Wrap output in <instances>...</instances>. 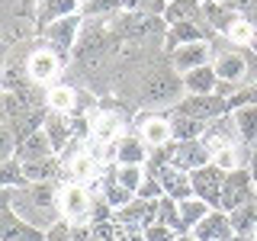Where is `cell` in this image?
<instances>
[{"mask_svg": "<svg viewBox=\"0 0 257 241\" xmlns=\"http://www.w3.org/2000/svg\"><path fill=\"white\" fill-rule=\"evenodd\" d=\"M10 209L39 231H48L58 225L61 215V190H55L52 183H26L20 190H10Z\"/></svg>", "mask_w": 257, "mask_h": 241, "instance_id": "6da1fadb", "label": "cell"}, {"mask_svg": "<svg viewBox=\"0 0 257 241\" xmlns=\"http://www.w3.org/2000/svg\"><path fill=\"white\" fill-rule=\"evenodd\" d=\"M116 52H119V39L112 36L109 29L87 26V29H80V39H77V45H74L71 55H74L80 71H87V74H103Z\"/></svg>", "mask_w": 257, "mask_h": 241, "instance_id": "7a4b0ae2", "label": "cell"}, {"mask_svg": "<svg viewBox=\"0 0 257 241\" xmlns=\"http://www.w3.org/2000/svg\"><path fill=\"white\" fill-rule=\"evenodd\" d=\"M164 26H167L164 16H145V13L119 10L116 16H112L109 32L116 39H132V42H142V39H161Z\"/></svg>", "mask_w": 257, "mask_h": 241, "instance_id": "3957f363", "label": "cell"}, {"mask_svg": "<svg viewBox=\"0 0 257 241\" xmlns=\"http://www.w3.org/2000/svg\"><path fill=\"white\" fill-rule=\"evenodd\" d=\"M183 93V77L177 74L174 68H151L145 74L142 84V100L145 103H177Z\"/></svg>", "mask_w": 257, "mask_h": 241, "instance_id": "277c9868", "label": "cell"}, {"mask_svg": "<svg viewBox=\"0 0 257 241\" xmlns=\"http://www.w3.org/2000/svg\"><path fill=\"white\" fill-rule=\"evenodd\" d=\"M161 151H164V164L177 167V171H187V174L212 164V151H209V145L203 139L199 142H171Z\"/></svg>", "mask_w": 257, "mask_h": 241, "instance_id": "5b68a950", "label": "cell"}, {"mask_svg": "<svg viewBox=\"0 0 257 241\" xmlns=\"http://www.w3.org/2000/svg\"><path fill=\"white\" fill-rule=\"evenodd\" d=\"M254 171L247 167H238V171L225 174V190H222V212H235L241 206H251L254 203Z\"/></svg>", "mask_w": 257, "mask_h": 241, "instance_id": "8992f818", "label": "cell"}, {"mask_svg": "<svg viewBox=\"0 0 257 241\" xmlns=\"http://www.w3.org/2000/svg\"><path fill=\"white\" fill-rule=\"evenodd\" d=\"M190 183H193V196L209 203L212 209H222V190H225V171H219L215 164H206L199 171L190 174Z\"/></svg>", "mask_w": 257, "mask_h": 241, "instance_id": "52a82bcc", "label": "cell"}, {"mask_svg": "<svg viewBox=\"0 0 257 241\" xmlns=\"http://www.w3.org/2000/svg\"><path fill=\"white\" fill-rule=\"evenodd\" d=\"M90 209H93V199L84 183L61 187V215L71 225H90Z\"/></svg>", "mask_w": 257, "mask_h": 241, "instance_id": "ba28073f", "label": "cell"}, {"mask_svg": "<svg viewBox=\"0 0 257 241\" xmlns=\"http://www.w3.org/2000/svg\"><path fill=\"white\" fill-rule=\"evenodd\" d=\"M177 109L187 112V116L199 119V123H212V119H222L231 112V100H222V96L209 93V96H183L177 103Z\"/></svg>", "mask_w": 257, "mask_h": 241, "instance_id": "9c48e42d", "label": "cell"}, {"mask_svg": "<svg viewBox=\"0 0 257 241\" xmlns=\"http://www.w3.org/2000/svg\"><path fill=\"white\" fill-rule=\"evenodd\" d=\"M155 177H158L161 190H164V196L177 199V203L193 199V183H190L187 171H177V167H171V164H161V167H155Z\"/></svg>", "mask_w": 257, "mask_h": 241, "instance_id": "30bf717a", "label": "cell"}, {"mask_svg": "<svg viewBox=\"0 0 257 241\" xmlns=\"http://www.w3.org/2000/svg\"><path fill=\"white\" fill-rule=\"evenodd\" d=\"M193 235H196V241H231V238H235V228H231L228 212L212 209V212L193 228Z\"/></svg>", "mask_w": 257, "mask_h": 241, "instance_id": "8fae6325", "label": "cell"}, {"mask_svg": "<svg viewBox=\"0 0 257 241\" xmlns=\"http://www.w3.org/2000/svg\"><path fill=\"white\" fill-rule=\"evenodd\" d=\"M45 36H48V42L58 48V52H74V45H77V39H80V13L64 16V20L52 23V26L45 29Z\"/></svg>", "mask_w": 257, "mask_h": 241, "instance_id": "7c38bea8", "label": "cell"}, {"mask_svg": "<svg viewBox=\"0 0 257 241\" xmlns=\"http://www.w3.org/2000/svg\"><path fill=\"white\" fill-rule=\"evenodd\" d=\"M203 64H209V42H193V45H183L177 52H171V68L180 77L203 68Z\"/></svg>", "mask_w": 257, "mask_h": 241, "instance_id": "4fadbf2b", "label": "cell"}, {"mask_svg": "<svg viewBox=\"0 0 257 241\" xmlns=\"http://www.w3.org/2000/svg\"><path fill=\"white\" fill-rule=\"evenodd\" d=\"M206 39H209V26H203V23H177V26L167 29L164 48L167 52H177V48H183V45L206 42Z\"/></svg>", "mask_w": 257, "mask_h": 241, "instance_id": "5bb4252c", "label": "cell"}, {"mask_svg": "<svg viewBox=\"0 0 257 241\" xmlns=\"http://www.w3.org/2000/svg\"><path fill=\"white\" fill-rule=\"evenodd\" d=\"M80 7V0H39V10H36V20L39 26L48 29L52 23L64 20V16H74Z\"/></svg>", "mask_w": 257, "mask_h": 241, "instance_id": "9a60e30c", "label": "cell"}, {"mask_svg": "<svg viewBox=\"0 0 257 241\" xmlns=\"http://www.w3.org/2000/svg\"><path fill=\"white\" fill-rule=\"evenodd\" d=\"M215 84H219V77H215L212 64H203V68L183 74V90H187V96H209V93H215Z\"/></svg>", "mask_w": 257, "mask_h": 241, "instance_id": "2e32d148", "label": "cell"}, {"mask_svg": "<svg viewBox=\"0 0 257 241\" xmlns=\"http://www.w3.org/2000/svg\"><path fill=\"white\" fill-rule=\"evenodd\" d=\"M42 132H45V139H48V145H52L55 151H61L64 145L74 139V129H71L68 116H64V112H52V109H48V116H45Z\"/></svg>", "mask_w": 257, "mask_h": 241, "instance_id": "e0dca14e", "label": "cell"}, {"mask_svg": "<svg viewBox=\"0 0 257 241\" xmlns=\"http://www.w3.org/2000/svg\"><path fill=\"white\" fill-rule=\"evenodd\" d=\"M52 155H55V148L48 145L45 132H36V135H29V139H23L20 148H16V161H20V164H36V161H45Z\"/></svg>", "mask_w": 257, "mask_h": 241, "instance_id": "ac0fdd59", "label": "cell"}, {"mask_svg": "<svg viewBox=\"0 0 257 241\" xmlns=\"http://www.w3.org/2000/svg\"><path fill=\"white\" fill-rule=\"evenodd\" d=\"M212 68H215V77H219V80H225V84H235V87L247 77V61L241 58L238 52H225L222 58H215Z\"/></svg>", "mask_w": 257, "mask_h": 241, "instance_id": "d6986e66", "label": "cell"}, {"mask_svg": "<svg viewBox=\"0 0 257 241\" xmlns=\"http://www.w3.org/2000/svg\"><path fill=\"white\" fill-rule=\"evenodd\" d=\"M206 129H209V123H199V119L187 116V112L174 109V116H171V132H174V142H199V139L206 135Z\"/></svg>", "mask_w": 257, "mask_h": 241, "instance_id": "ffe728a7", "label": "cell"}, {"mask_svg": "<svg viewBox=\"0 0 257 241\" xmlns=\"http://www.w3.org/2000/svg\"><path fill=\"white\" fill-rule=\"evenodd\" d=\"M142 142H145V145H155V148H167V145L174 142L171 119H164V116H148V119H142Z\"/></svg>", "mask_w": 257, "mask_h": 241, "instance_id": "44dd1931", "label": "cell"}, {"mask_svg": "<svg viewBox=\"0 0 257 241\" xmlns=\"http://www.w3.org/2000/svg\"><path fill=\"white\" fill-rule=\"evenodd\" d=\"M164 23L177 26V23H203V4L199 0H171L164 10Z\"/></svg>", "mask_w": 257, "mask_h": 241, "instance_id": "7402d4cb", "label": "cell"}, {"mask_svg": "<svg viewBox=\"0 0 257 241\" xmlns=\"http://www.w3.org/2000/svg\"><path fill=\"white\" fill-rule=\"evenodd\" d=\"M58 71H61V58L55 52H36L26 61V74L32 80H52L58 77Z\"/></svg>", "mask_w": 257, "mask_h": 241, "instance_id": "603a6c76", "label": "cell"}, {"mask_svg": "<svg viewBox=\"0 0 257 241\" xmlns=\"http://www.w3.org/2000/svg\"><path fill=\"white\" fill-rule=\"evenodd\" d=\"M241 16L231 10V7H225L222 0H212V4H203V23H209L212 29H222L225 36H228V29L235 26Z\"/></svg>", "mask_w": 257, "mask_h": 241, "instance_id": "cb8c5ba5", "label": "cell"}, {"mask_svg": "<svg viewBox=\"0 0 257 241\" xmlns=\"http://www.w3.org/2000/svg\"><path fill=\"white\" fill-rule=\"evenodd\" d=\"M145 158H148V155H145V142L142 139H135V135H122V139L116 142V161L122 167H132V164L142 167Z\"/></svg>", "mask_w": 257, "mask_h": 241, "instance_id": "d4e9b609", "label": "cell"}, {"mask_svg": "<svg viewBox=\"0 0 257 241\" xmlns=\"http://www.w3.org/2000/svg\"><path fill=\"white\" fill-rule=\"evenodd\" d=\"M177 209H180V222H183V228H187V231H193L209 212H212V206L203 203V199H196V196H193V199H183V203H177Z\"/></svg>", "mask_w": 257, "mask_h": 241, "instance_id": "484cf974", "label": "cell"}, {"mask_svg": "<svg viewBox=\"0 0 257 241\" xmlns=\"http://www.w3.org/2000/svg\"><path fill=\"white\" fill-rule=\"evenodd\" d=\"M116 132H119V119H116V112H96L93 116V145H109L112 139H116Z\"/></svg>", "mask_w": 257, "mask_h": 241, "instance_id": "4316f807", "label": "cell"}, {"mask_svg": "<svg viewBox=\"0 0 257 241\" xmlns=\"http://www.w3.org/2000/svg\"><path fill=\"white\" fill-rule=\"evenodd\" d=\"M231 119H235V129L244 142H257V106H238L231 109Z\"/></svg>", "mask_w": 257, "mask_h": 241, "instance_id": "83f0119b", "label": "cell"}, {"mask_svg": "<svg viewBox=\"0 0 257 241\" xmlns=\"http://www.w3.org/2000/svg\"><path fill=\"white\" fill-rule=\"evenodd\" d=\"M45 100H48V109L52 112H64L68 116V112L77 109V90H71V87H52Z\"/></svg>", "mask_w": 257, "mask_h": 241, "instance_id": "f1b7e54d", "label": "cell"}, {"mask_svg": "<svg viewBox=\"0 0 257 241\" xmlns=\"http://www.w3.org/2000/svg\"><path fill=\"white\" fill-rule=\"evenodd\" d=\"M26 171V180L29 183H52L55 174H58V158H45V161H36V164H23Z\"/></svg>", "mask_w": 257, "mask_h": 241, "instance_id": "f546056e", "label": "cell"}, {"mask_svg": "<svg viewBox=\"0 0 257 241\" xmlns=\"http://www.w3.org/2000/svg\"><path fill=\"white\" fill-rule=\"evenodd\" d=\"M231 219V228H235V238L238 235H251V231H257V206H241L235 209V212H228Z\"/></svg>", "mask_w": 257, "mask_h": 241, "instance_id": "4dcf8cb0", "label": "cell"}, {"mask_svg": "<svg viewBox=\"0 0 257 241\" xmlns=\"http://www.w3.org/2000/svg\"><path fill=\"white\" fill-rule=\"evenodd\" d=\"M26 171H23V164L20 161H7V164H0V190H20V187H26Z\"/></svg>", "mask_w": 257, "mask_h": 241, "instance_id": "1f68e13d", "label": "cell"}, {"mask_svg": "<svg viewBox=\"0 0 257 241\" xmlns=\"http://www.w3.org/2000/svg\"><path fill=\"white\" fill-rule=\"evenodd\" d=\"M71 174H74V180L77 183H90V180H96V155H74V161H71Z\"/></svg>", "mask_w": 257, "mask_h": 241, "instance_id": "d6a6232c", "label": "cell"}, {"mask_svg": "<svg viewBox=\"0 0 257 241\" xmlns=\"http://www.w3.org/2000/svg\"><path fill=\"white\" fill-rule=\"evenodd\" d=\"M103 199H106V203H109V206L119 212V209H125V206L132 203L135 196H132V193H128L125 187H122V183H116V177H112V180L103 183Z\"/></svg>", "mask_w": 257, "mask_h": 241, "instance_id": "836d02e7", "label": "cell"}, {"mask_svg": "<svg viewBox=\"0 0 257 241\" xmlns=\"http://www.w3.org/2000/svg\"><path fill=\"white\" fill-rule=\"evenodd\" d=\"M212 164L219 167V171H238L241 167V151L235 148V145H225V148H215L212 151Z\"/></svg>", "mask_w": 257, "mask_h": 241, "instance_id": "e575fe53", "label": "cell"}, {"mask_svg": "<svg viewBox=\"0 0 257 241\" xmlns=\"http://www.w3.org/2000/svg\"><path fill=\"white\" fill-rule=\"evenodd\" d=\"M122 10L128 13H145V16H164L167 0H119Z\"/></svg>", "mask_w": 257, "mask_h": 241, "instance_id": "d590c367", "label": "cell"}, {"mask_svg": "<svg viewBox=\"0 0 257 241\" xmlns=\"http://www.w3.org/2000/svg\"><path fill=\"white\" fill-rule=\"evenodd\" d=\"M112 177H116V183H122V187H125L128 193H132V196L139 193V187L145 183V174H142V167H135V164H132V167H122V164H119Z\"/></svg>", "mask_w": 257, "mask_h": 241, "instance_id": "8d00e7d4", "label": "cell"}, {"mask_svg": "<svg viewBox=\"0 0 257 241\" xmlns=\"http://www.w3.org/2000/svg\"><path fill=\"white\" fill-rule=\"evenodd\" d=\"M116 10H122L119 0H84L80 4V16H112Z\"/></svg>", "mask_w": 257, "mask_h": 241, "instance_id": "74e56055", "label": "cell"}, {"mask_svg": "<svg viewBox=\"0 0 257 241\" xmlns=\"http://www.w3.org/2000/svg\"><path fill=\"white\" fill-rule=\"evenodd\" d=\"M16 148H20V142H16V132H13L10 126H0V164L13 161Z\"/></svg>", "mask_w": 257, "mask_h": 241, "instance_id": "f35d334b", "label": "cell"}, {"mask_svg": "<svg viewBox=\"0 0 257 241\" xmlns=\"http://www.w3.org/2000/svg\"><path fill=\"white\" fill-rule=\"evenodd\" d=\"M254 36H257V32H254V23H251V20H238L235 26L228 29V39H231L235 45H247V42H254Z\"/></svg>", "mask_w": 257, "mask_h": 241, "instance_id": "ab89813d", "label": "cell"}, {"mask_svg": "<svg viewBox=\"0 0 257 241\" xmlns=\"http://www.w3.org/2000/svg\"><path fill=\"white\" fill-rule=\"evenodd\" d=\"M225 7H231L238 16H244V20H254L257 16V0H222Z\"/></svg>", "mask_w": 257, "mask_h": 241, "instance_id": "60d3db41", "label": "cell"}, {"mask_svg": "<svg viewBox=\"0 0 257 241\" xmlns=\"http://www.w3.org/2000/svg\"><path fill=\"white\" fill-rule=\"evenodd\" d=\"M135 196L145 199V203H151V199H161V196H164V190H161L158 177H155V180H145L142 187H139V193H135Z\"/></svg>", "mask_w": 257, "mask_h": 241, "instance_id": "b9f144b4", "label": "cell"}, {"mask_svg": "<svg viewBox=\"0 0 257 241\" xmlns=\"http://www.w3.org/2000/svg\"><path fill=\"white\" fill-rule=\"evenodd\" d=\"M177 231L167 228V225H148L145 228V241H174Z\"/></svg>", "mask_w": 257, "mask_h": 241, "instance_id": "7bdbcfd3", "label": "cell"}, {"mask_svg": "<svg viewBox=\"0 0 257 241\" xmlns=\"http://www.w3.org/2000/svg\"><path fill=\"white\" fill-rule=\"evenodd\" d=\"M45 241H71V228L58 222L55 228H48V231H45Z\"/></svg>", "mask_w": 257, "mask_h": 241, "instance_id": "ee69618b", "label": "cell"}, {"mask_svg": "<svg viewBox=\"0 0 257 241\" xmlns=\"http://www.w3.org/2000/svg\"><path fill=\"white\" fill-rule=\"evenodd\" d=\"M174 241H196V235H193V231H187V235H177Z\"/></svg>", "mask_w": 257, "mask_h": 241, "instance_id": "f6af8a7d", "label": "cell"}, {"mask_svg": "<svg viewBox=\"0 0 257 241\" xmlns=\"http://www.w3.org/2000/svg\"><path fill=\"white\" fill-rule=\"evenodd\" d=\"M4 112H7V100H4V93H0V119H4ZM4 126V123H0Z\"/></svg>", "mask_w": 257, "mask_h": 241, "instance_id": "bcb514c9", "label": "cell"}, {"mask_svg": "<svg viewBox=\"0 0 257 241\" xmlns=\"http://www.w3.org/2000/svg\"><path fill=\"white\" fill-rule=\"evenodd\" d=\"M254 183H257V151H254Z\"/></svg>", "mask_w": 257, "mask_h": 241, "instance_id": "7dc6e473", "label": "cell"}, {"mask_svg": "<svg viewBox=\"0 0 257 241\" xmlns=\"http://www.w3.org/2000/svg\"><path fill=\"white\" fill-rule=\"evenodd\" d=\"M199 4H212V0H199Z\"/></svg>", "mask_w": 257, "mask_h": 241, "instance_id": "c3c4849f", "label": "cell"}, {"mask_svg": "<svg viewBox=\"0 0 257 241\" xmlns=\"http://www.w3.org/2000/svg\"><path fill=\"white\" fill-rule=\"evenodd\" d=\"M90 241H100V238H90Z\"/></svg>", "mask_w": 257, "mask_h": 241, "instance_id": "681fc988", "label": "cell"}, {"mask_svg": "<svg viewBox=\"0 0 257 241\" xmlns=\"http://www.w3.org/2000/svg\"><path fill=\"white\" fill-rule=\"evenodd\" d=\"M167 4H171V0H167Z\"/></svg>", "mask_w": 257, "mask_h": 241, "instance_id": "f907efd6", "label": "cell"}, {"mask_svg": "<svg viewBox=\"0 0 257 241\" xmlns=\"http://www.w3.org/2000/svg\"><path fill=\"white\" fill-rule=\"evenodd\" d=\"M254 241H257V238H254Z\"/></svg>", "mask_w": 257, "mask_h": 241, "instance_id": "816d5d0a", "label": "cell"}]
</instances>
